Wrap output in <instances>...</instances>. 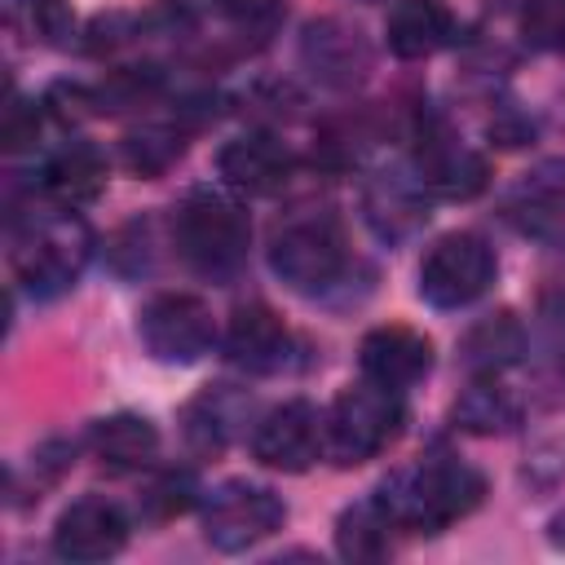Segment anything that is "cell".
Returning a JSON list of instances; mask_svg holds the SVG:
<instances>
[{"mask_svg": "<svg viewBox=\"0 0 565 565\" xmlns=\"http://www.w3.org/2000/svg\"><path fill=\"white\" fill-rule=\"evenodd\" d=\"M243 424V397L230 388V384H216V388H203L194 402H185L181 411V428H185V441L203 455H216L230 446V437L238 433Z\"/></svg>", "mask_w": 565, "mask_h": 565, "instance_id": "obj_21", "label": "cell"}, {"mask_svg": "<svg viewBox=\"0 0 565 565\" xmlns=\"http://www.w3.org/2000/svg\"><path fill=\"white\" fill-rule=\"evenodd\" d=\"M358 366L366 380L384 388H411L433 371V340L406 322H384L371 327L358 344Z\"/></svg>", "mask_w": 565, "mask_h": 565, "instance_id": "obj_12", "label": "cell"}, {"mask_svg": "<svg viewBox=\"0 0 565 565\" xmlns=\"http://www.w3.org/2000/svg\"><path fill=\"white\" fill-rule=\"evenodd\" d=\"M194 499H199V481L185 472V468H168L150 490H146V512L150 516H159V521H168V516H181L185 508H194Z\"/></svg>", "mask_w": 565, "mask_h": 565, "instance_id": "obj_27", "label": "cell"}, {"mask_svg": "<svg viewBox=\"0 0 565 565\" xmlns=\"http://www.w3.org/2000/svg\"><path fill=\"white\" fill-rule=\"evenodd\" d=\"M287 525V503L256 481H221L203 499V539L216 552H247Z\"/></svg>", "mask_w": 565, "mask_h": 565, "instance_id": "obj_8", "label": "cell"}, {"mask_svg": "<svg viewBox=\"0 0 565 565\" xmlns=\"http://www.w3.org/2000/svg\"><path fill=\"white\" fill-rule=\"evenodd\" d=\"M459 22L446 0H393L384 13V40L402 62H424L455 40Z\"/></svg>", "mask_w": 565, "mask_h": 565, "instance_id": "obj_16", "label": "cell"}, {"mask_svg": "<svg viewBox=\"0 0 565 565\" xmlns=\"http://www.w3.org/2000/svg\"><path fill=\"white\" fill-rule=\"evenodd\" d=\"M88 260H93V230L84 225V216H75V207L31 216L13 234V252H9V269L31 300L66 296L88 269Z\"/></svg>", "mask_w": 565, "mask_h": 565, "instance_id": "obj_2", "label": "cell"}, {"mask_svg": "<svg viewBox=\"0 0 565 565\" xmlns=\"http://www.w3.org/2000/svg\"><path fill=\"white\" fill-rule=\"evenodd\" d=\"M521 31L539 49H565V0H525Z\"/></svg>", "mask_w": 565, "mask_h": 565, "instance_id": "obj_28", "label": "cell"}, {"mask_svg": "<svg viewBox=\"0 0 565 565\" xmlns=\"http://www.w3.org/2000/svg\"><path fill=\"white\" fill-rule=\"evenodd\" d=\"M512 212L525 234H534L539 243L565 247V163L530 177L521 185V194L512 199Z\"/></svg>", "mask_w": 565, "mask_h": 565, "instance_id": "obj_20", "label": "cell"}, {"mask_svg": "<svg viewBox=\"0 0 565 565\" xmlns=\"http://www.w3.org/2000/svg\"><path fill=\"white\" fill-rule=\"evenodd\" d=\"M212 4L238 26H256V22H269L278 13V0H212Z\"/></svg>", "mask_w": 565, "mask_h": 565, "instance_id": "obj_30", "label": "cell"}, {"mask_svg": "<svg viewBox=\"0 0 565 565\" xmlns=\"http://www.w3.org/2000/svg\"><path fill=\"white\" fill-rule=\"evenodd\" d=\"M402 428H406V406L397 388L362 380L340 388L335 402L322 411V455L335 468H358L384 455L402 437Z\"/></svg>", "mask_w": 565, "mask_h": 565, "instance_id": "obj_3", "label": "cell"}, {"mask_svg": "<svg viewBox=\"0 0 565 565\" xmlns=\"http://www.w3.org/2000/svg\"><path fill=\"white\" fill-rule=\"evenodd\" d=\"M128 530H132L128 525V512L115 499H106V494H79L53 521V552L62 561H75V565L110 561V556L124 552Z\"/></svg>", "mask_w": 565, "mask_h": 565, "instance_id": "obj_9", "label": "cell"}, {"mask_svg": "<svg viewBox=\"0 0 565 565\" xmlns=\"http://www.w3.org/2000/svg\"><path fill=\"white\" fill-rule=\"evenodd\" d=\"M172 243H177V256L194 274L230 278L247 260L252 221L221 190H194V194L181 199V207L172 216Z\"/></svg>", "mask_w": 565, "mask_h": 565, "instance_id": "obj_4", "label": "cell"}, {"mask_svg": "<svg viewBox=\"0 0 565 565\" xmlns=\"http://www.w3.org/2000/svg\"><path fill=\"white\" fill-rule=\"evenodd\" d=\"M371 494L384 503V512L393 516L397 530L441 534L446 525H455L481 508L486 477L455 455H433V459H419L411 468H397Z\"/></svg>", "mask_w": 565, "mask_h": 565, "instance_id": "obj_1", "label": "cell"}, {"mask_svg": "<svg viewBox=\"0 0 565 565\" xmlns=\"http://www.w3.org/2000/svg\"><path fill=\"white\" fill-rule=\"evenodd\" d=\"M181 154H185V137L177 128H159V124L137 128L119 141V163L137 177H163Z\"/></svg>", "mask_w": 565, "mask_h": 565, "instance_id": "obj_26", "label": "cell"}, {"mask_svg": "<svg viewBox=\"0 0 565 565\" xmlns=\"http://www.w3.org/2000/svg\"><path fill=\"white\" fill-rule=\"evenodd\" d=\"M393 516L384 512V503L375 494L349 503L335 521V552L344 561H384L393 547Z\"/></svg>", "mask_w": 565, "mask_h": 565, "instance_id": "obj_22", "label": "cell"}, {"mask_svg": "<svg viewBox=\"0 0 565 565\" xmlns=\"http://www.w3.org/2000/svg\"><path fill=\"white\" fill-rule=\"evenodd\" d=\"M415 177L437 199H472L477 190H486V159L468 150L455 132L433 124L419 132L415 146Z\"/></svg>", "mask_w": 565, "mask_h": 565, "instance_id": "obj_13", "label": "cell"}, {"mask_svg": "<svg viewBox=\"0 0 565 565\" xmlns=\"http://www.w3.org/2000/svg\"><path fill=\"white\" fill-rule=\"evenodd\" d=\"M362 212H366V225L380 238L397 243V238H411L428 221V190L419 185V177L380 172L362 190Z\"/></svg>", "mask_w": 565, "mask_h": 565, "instance_id": "obj_17", "label": "cell"}, {"mask_svg": "<svg viewBox=\"0 0 565 565\" xmlns=\"http://www.w3.org/2000/svg\"><path fill=\"white\" fill-rule=\"evenodd\" d=\"M216 172L234 194L247 199H265L278 194L291 172H296V154L287 150V141H278L274 132H243L234 141L221 146L216 154Z\"/></svg>", "mask_w": 565, "mask_h": 565, "instance_id": "obj_11", "label": "cell"}, {"mask_svg": "<svg viewBox=\"0 0 565 565\" xmlns=\"http://www.w3.org/2000/svg\"><path fill=\"white\" fill-rule=\"evenodd\" d=\"M4 146L9 150H22L40 137V106L35 102H22L18 93H9V106H4V128H0Z\"/></svg>", "mask_w": 565, "mask_h": 565, "instance_id": "obj_29", "label": "cell"}, {"mask_svg": "<svg viewBox=\"0 0 565 565\" xmlns=\"http://www.w3.org/2000/svg\"><path fill=\"white\" fill-rule=\"evenodd\" d=\"M9 35L40 49H66L75 40V9L71 0H0Z\"/></svg>", "mask_w": 565, "mask_h": 565, "instance_id": "obj_24", "label": "cell"}, {"mask_svg": "<svg viewBox=\"0 0 565 565\" xmlns=\"http://www.w3.org/2000/svg\"><path fill=\"white\" fill-rule=\"evenodd\" d=\"M225 358L247 371V375H274L287 366L291 358V331L287 322L260 305V300H247L230 313V327H225Z\"/></svg>", "mask_w": 565, "mask_h": 565, "instance_id": "obj_15", "label": "cell"}, {"mask_svg": "<svg viewBox=\"0 0 565 565\" xmlns=\"http://www.w3.org/2000/svg\"><path fill=\"white\" fill-rule=\"evenodd\" d=\"M300 62L309 66V75L318 84H327V88H353L371 71V49H366V40H362L358 26H349L340 18H318L300 35Z\"/></svg>", "mask_w": 565, "mask_h": 565, "instance_id": "obj_14", "label": "cell"}, {"mask_svg": "<svg viewBox=\"0 0 565 565\" xmlns=\"http://www.w3.org/2000/svg\"><path fill=\"white\" fill-rule=\"evenodd\" d=\"M40 190L57 207H84L106 190V154L93 141L57 146L40 168Z\"/></svg>", "mask_w": 565, "mask_h": 565, "instance_id": "obj_18", "label": "cell"}, {"mask_svg": "<svg viewBox=\"0 0 565 565\" xmlns=\"http://www.w3.org/2000/svg\"><path fill=\"white\" fill-rule=\"evenodd\" d=\"M547 543L565 552V508H561V512H556V516L547 521Z\"/></svg>", "mask_w": 565, "mask_h": 565, "instance_id": "obj_31", "label": "cell"}, {"mask_svg": "<svg viewBox=\"0 0 565 565\" xmlns=\"http://www.w3.org/2000/svg\"><path fill=\"white\" fill-rule=\"evenodd\" d=\"M137 340L163 366H194L216 344V318L190 291H159L137 313Z\"/></svg>", "mask_w": 565, "mask_h": 565, "instance_id": "obj_7", "label": "cell"}, {"mask_svg": "<svg viewBox=\"0 0 565 565\" xmlns=\"http://www.w3.org/2000/svg\"><path fill=\"white\" fill-rule=\"evenodd\" d=\"M269 269L300 296H318L335 287L349 269V247L344 230L335 216H291L282 230L269 238Z\"/></svg>", "mask_w": 565, "mask_h": 565, "instance_id": "obj_5", "label": "cell"}, {"mask_svg": "<svg viewBox=\"0 0 565 565\" xmlns=\"http://www.w3.org/2000/svg\"><path fill=\"white\" fill-rule=\"evenodd\" d=\"M256 463L274 472H305L322 455V411L305 397H287L282 406L265 411L252 433Z\"/></svg>", "mask_w": 565, "mask_h": 565, "instance_id": "obj_10", "label": "cell"}, {"mask_svg": "<svg viewBox=\"0 0 565 565\" xmlns=\"http://www.w3.org/2000/svg\"><path fill=\"white\" fill-rule=\"evenodd\" d=\"M494 274H499L494 247L472 230H450L419 260V296L433 309H468L490 291Z\"/></svg>", "mask_w": 565, "mask_h": 565, "instance_id": "obj_6", "label": "cell"}, {"mask_svg": "<svg viewBox=\"0 0 565 565\" xmlns=\"http://www.w3.org/2000/svg\"><path fill=\"white\" fill-rule=\"evenodd\" d=\"M450 415H455V428H463L472 437H503V433H512L521 424V402L503 384L477 380L455 397Z\"/></svg>", "mask_w": 565, "mask_h": 565, "instance_id": "obj_23", "label": "cell"}, {"mask_svg": "<svg viewBox=\"0 0 565 565\" xmlns=\"http://www.w3.org/2000/svg\"><path fill=\"white\" fill-rule=\"evenodd\" d=\"M521 349H525V331H521V322L512 318V313H490V318H481L468 335H463V366L468 371H481V375H494V371H503V366H512L516 358H521Z\"/></svg>", "mask_w": 565, "mask_h": 565, "instance_id": "obj_25", "label": "cell"}, {"mask_svg": "<svg viewBox=\"0 0 565 565\" xmlns=\"http://www.w3.org/2000/svg\"><path fill=\"white\" fill-rule=\"evenodd\" d=\"M88 450H93V459H102L106 468L132 472V468H146V463L159 455V428H154L146 415H137V411H115V415L93 419V428H88Z\"/></svg>", "mask_w": 565, "mask_h": 565, "instance_id": "obj_19", "label": "cell"}]
</instances>
